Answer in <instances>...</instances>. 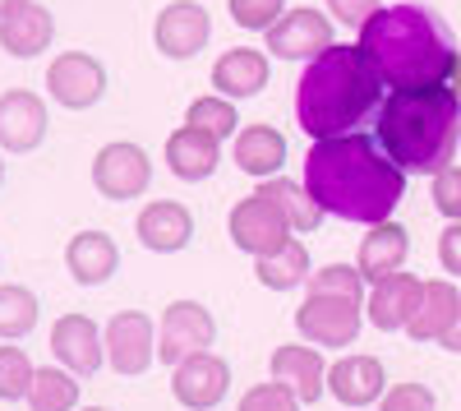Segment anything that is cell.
Here are the masks:
<instances>
[{
  "instance_id": "cell-35",
  "label": "cell",
  "mask_w": 461,
  "mask_h": 411,
  "mask_svg": "<svg viewBox=\"0 0 461 411\" xmlns=\"http://www.w3.org/2000/svg\"><path fill=\"white\" fill-rule=\"evenodd\" d=\"M226 10H230V19H236L240 28L267 32V28L286 14V0H226Z\"/></svg>"
},
{
  "instance_id": "cell-11",
  "label": "cell",
  "mask_w": 461,
  "mask_h": 411,
  "mask_svg": "<svg viewBox=\"0 0 461 411\" xmlns=\"http://www.w3.org/2000/svg\"><path fill=\"white\" fill-rule=\"evenodd\" d=\"M208 37H212V14L199 0H171L152 23V47L167 60H194L208 47Z\"/></svg>"
},
{
  "instance_id": "cell-38",
  "label": "cell",
  "mask_w": 461,
  "mask_h": 411,
  "mask_svg": "<svg viewBox=\"0 0 461 411\" xmlns=\"http://www.w3.org/2000/svg\"><path fill=\"white\" fill-rule=\"evenodd\" d=\"M378 10H383V0H328V14L337 23H351V28H365Z\"/></svg>"
},
{
  "instance_id": "cell-27",
  "label": "cell",
  "mask_w": 461,
  "mask_h": 411,
  "mask_svg": "<svg viewBox=\"0 0 461 411\" xmlns=\"http://www.w3.org/2000/svg\"><path fill=\"white\" fill-rule=\"evenodd\" d=\"M267 204H273L282 217H286V227L295 236H310L323 227V208L310 199V190H304V180H286V176H273V180H258V190Z\"/></svg>"
},
{
  "instance_id": "cell-24",
  "label": "cell",
  "mask_w": 461,
  "mask_h": 411,
  "mask_svg": "<svg viewBox=\"0 0 461 411\" xmlns=\"http://www.w3.org/2000/svg\"><path fill=\"white\" fill-rule=\"evenodd\" d=\"M456 315H461L456 282H425V287H420V301H415V315L406 324V338H415V342H443V333L452 328Z\"/></svg>"
},
{
  "instance_id": "cell-44",
  "label": "cell",
  "mask_w": 461,
  "mask_h": 411,
  "mask_svg": "<svg viewBox=\"0 0 461 411\" xmlns=\"http://www.w3.org/2000/svg\"><path fill=\"white\" fill-rule=\"evenodd\" d=\"M79 411H111V406H79Z\"/></svg>"
},
{
  "instance_id": "cell-3",
  "label": "cell",
  "mask_w": 461,
  "mask_h": 411,
  "mask_svg": "<svg viewBox=\"0 0 461 411\" xmlns=\"http://www.w3.org/2000/svg\"><path fill=\"white\" fill-rule=\"evenodd\" d=\"M378 102H383V79L374 60L351 42H337L319 60L304 65L295 84V121L310 139H332L351 134L369 111H378Z\"/></svg>"
},
{
  "instance_id": "cell-19",
  "label": "cell",
  "mask_w": 461,
  "mask_h": 411,
  "mask_svg": "<svg viewBox=\"0 0 461 411\" xmlns=\"http://www.w3.org/2000/svg\"><path fill=\"white\" fill-rule=\"evenodd\" d=\"M328 393L341 402V406H374L383 393H388V375H383V361L378 356H341L332 370H328Z\"/></svg>"
},
{
  "instance_id": "cell-30",
  "label": "cell",
  "mask_w": 461,
  "mask_h": 411,
  "mask_svg": "<svg viewBox=\"0 0 461 411\" xmlns=\"http://www.w3.org/2000/svg\"><path fill=\"white\" fill-rule=\"evenodd\" d=\"M185 125L199 130V134H212L221 143V139H230L240 130V111H236L230 97H194L185 106Z\"/></svg>"
},
{
  "instance_id": "cell-12",
  "label": "cell",
  "mask_w": 461,
  "mask_h": 411,
  "mask_svg": "<svg viewBox=\"0 0 461 411\" xmlns=\"http://www.w3.org/2000/svg\"><path fill=\"white\" fill-rule=\"evenodd\" d=\"M226 232H230V241H236V250H245V254H254V259L277 254V250L295 236V232L286 227V217L267 204L263 195H249V199H240L236 208H230Z\"/></svg>"
},
{
  "instance_id": "cell-40",
  "label": "cell",
  "mask_w": 461,
  "mask_h": 411,
  "mask_svg": "<svg viewBox=\"0 0 461 411\" xmlns=\"http://www.w3.org/2000/svg\"><path fill=\"white\" fill-rule=\"evenodd\" d=\"M438 347H443L447 356H461V315L452 319V328L443 333V342H438Z\"/></svg>"
},
{
  "instance_id": "cell-4",
  "label": "cell",
  "mask_w": 461,
  "mask_h": 411,
  "mask_svg": "<svg viewBox=\"0 0 461 411\" xmlns=\"http://www.w3.org/2000/svg\"><path fill=\"white\" fill-rule=\"evenodd\" d=\"M378 79L388 88H429L443 84L447 69H452V37L443 28V19L425 5H383L365 28H360V42H356Z\"/></svg>"
},
{
  "instance_id": "cell-39",
  "label": "cell",
  "mask_w": 461,
  "mask_h": 411,
  "mask_svg": "<svg viewBox=\"0 0 461 411\" xmlns=\"http://www.w3.org/2000/svg\"><path fill=\"white\" fill-rule=\"evenodd\" d=\"M438 264L447 278H461V222H447L438 236Z\"/></svg>"
},
{
  "instance_id": "cell-1",
  "label": "cell",
  "mask_w": 461,
  "mask_h": 411,
  "mask_svg": "<svg viewBox=\"0 0 461 411\" xmlns=\"http://www.w3.org/2000/svg\"><path fill=\"white\" fill-rule=\"evenodd\" d=\"M304 190L323 217L378 227L393 222V208L406 195V171L383 153L374 134H332L314 139L304 153Z\"/></svg>"
},
{
  "instance_id": "cell-22",
  "label": "cell",
  "mask_w": 461,
  "mask_h": 411,
  "mask_svg": "<svg viewBox=\"0 0 461 411\" xmlns=\"http://www.w3.org/2000/svg\"><path fill=\"white\" fill-rule=\"evenodd\" d=\"M406 254H411V236H406L402 222H378V227H369L365 241H360L356 269H360V278L374 287V282H383V278L402 273V269H406Z\"/></svg>"
},
{
  "instance_id": "cell-28",
  "label": "cell",
  "mask_w": 461,
  "mask_h": 411,
  "mask_svg": "<svg viewBox=\"0 0 461 411\" xmlns=\"http://www.w3.org/2000/svg\"><path fill=\"white\" fill-rule=\"evenodd\" d=\"M254 278H258L267 291H291V287H300V282H310V250H304V241L291 236L277 254L254 259Z\"/></svg>"
},
{
  "instance_id": "cell-33",
  "label": "cell",
  "mask_w": 461,
  "mask_h": 411,
  "mask_svg": "<svg viewBox=\"0 0 461 411\" xmlns=\"http://www.w3.org/2000/svg\"><path fill=\"white\" fill-rule=\"evenodd\" d=\"M304 287H310V296H346V301L365 306V278L351 264H323Z\"/></svg>"
},
{
  "instance_id": "cell-9",
  "label": "cell",
  "mask_w": 461,
  "mask_h": 411,
  "mask_svg": "<svg viewBox=\"0 0 461 411\" xmlns=\"http://www.w3.org/2000/svg\"><path fill=\"white\" fill-rule=\"evenodd\" d=\"M93 185H97V195L111 199V204L139 199L148 185H152V158L143 153L139 143L115 139V143L97 148V158H93Z\"/></svg>"
},
{
  "instance_id": "cell-21",
  "label": "cell",
  "mask_w": 461,
  "mask_h": 411,
  "mask_svg": "<svg viewBox=\"0 0 461 411\" xmlns=\"http://www.w3.org/2000/svg\"><path fill=\"white\" fill-rule=\"evenodd\" d=\"M65 269L69 278L79 282V287H102L115 278V269H121V245H115L106 232H74L69 245H65Z\"/></svg>"
},
{
  "instance_id": "cell-14",
  "label": "cell",
  "mask_w": 461,
  "mask_h": 411,
  "mask_svg": "<svg viewBox=\"0 0 461 411\" xmlns=\"http://www.w3.org/2000/svg\"><path fill=\"white\" fill-rule=\"evenodd\" d=\"M47 139V102L32 88L0 93V153H37Z\"/></svg>"
},
{
  "instance_id": "cell-17",
  "label": "cell",
  "mask_w": 461,
  "mask_h": 411,
  "mask_svg": "<svg viewBox=\"0 0 461 411\" xmlns=\"http://www.w3.org/2000/svg\"><path fill=\"white\" fill-rule=\"evenodd\" d=\"M267 370H273V379H282L304 406H314L323 393H328V365L319 356V347L310 342H286L267 356Z\"/></svg>"
},
{
  "instance_id": "cell-36",
  "label": "cell",
  "mask_w": 461,
  "mask_h": 411,
  "mask_svg": "<svg viewBox=\"0 0 461 411\" xmlns=\"http://www.w3.org/2000/svg\"><path fill=\"white\" fill-rule=\"evenodd\" d=\"M378 411H438V397H434L429 384L406 379V384H393L388 393L378 397Z\"/></svg>"
},
{
  "instance_id": "cell-26",
  "label": "cell",
  "mask_w": 461,
  "mask_h": 411,
  "mask_svg": "<svg viewBox=\"0 0 461 411\" xmlns=\"http://www.w3.org/2000/svg\"><path fill=\"white\" fill-rule=\"evenodd\" d=\"M51 37H56V23L37 0H28V5H19V10H10L5 19H0V47H5L10 56H19V60L42 56L51 47Z\"/></svg>"
},
{
  "instance_id": "cell-32",
  "label": "cell",
  "mask_w": 461,
  "mask_h": 411,
  "mask_svg": "<svg viewBox=\"0 0 461 411\" xmlns=\"http://www.w3.org/2000/svg\"><path fill=\"white\" fill-rule=\"evenodd\" d=\"M37 365L19 342H0V402H19L32 393Z\"/></svg>"
},
{
  "instance_id": "cell-25",
  "label": "cell",
  "mask_w": 461,
  "mask_h": 411,
  "mask_svg": "<svg viewBox=\"0 0 461 411\" xmlns=\"http://www.w3.org/2000/svg\"><path fill=\"white\" fill-rule=\"evenodd\" d=\"M236 167H240L245 176H254V180L282 176V167H286V134H282L277 125H267V121L245 125V130L236 134Z\"/></svg>"
},
{
  "instance_id": "cell-7",
  "label": "cell",
  "mask_w": 461,
  "mask_h": 411,
  "mask_svg": "<svg viewBox=\"0 0 461 411\" xmlns=\"http://www.w3.org/2000/svg\"><path fill=\"white\" fill-rule=\"evenodd\" d=\"M102 342H106V365L115 375L139 379L152 370V361H158V324L143 310H121V315H111Z\"/></svg>"
},
{
  "instance_id": "cell-13",
  "label": "cell",
  "mask_w": 461,
  "mask_h": 411,
  "mask_svg": "<svg viewBox=\"0 0 461 411\" xmlns=\"http://www.w3.org/2000/svg\"><path fill=\"white\" fill-rule=\"evenodd\" d=\"M171 393L185 411H212L226 402L230 393V365L212 352H199V356H185L171 375Z\"/></svg>"
},
{
  "instance_id": "cell-37",
  "label": "cell",
  "mask_w": 461,
  "mask_h": 411,
  "mask_svg": "<svg viewBox=\"0 0 461 411\" xmlns=\"http://www.w3.org/2000/svg\"><path fill=\"white\" fill-rule=\"evenodd\" d=\"M429 195H434V208L447 222H461V167H443L429 185Z\"/></svg>"
},
{
  "instance_id": "cell-42",
  "label": "cell",
  "mask_w": 461,
  "mask_h": 411,
  "mask_svg": "<svg viewBox=\"0 0 461 411\" xmlns=\"http://www.w3.org/2000/svg\"><path fill=\"white\" fill-rule=\"evenodd\" d=\"M19 5H28V0H0V19H5L10 10H19Z\"/></svg>"
},
{
  "instance_id": "cell-15",
  "label": "cell",
  "mask_w": 461,
  "mask_h": 411,
  "mask_svg": "<svg viewBox=\"0 0 461 411\" xmlns=\"http://www.w3.org/2000/svg\"><path fill=\"white\" fill-rule=\"evenodd\" d=\"M51 352H56V365H65L69 375H97L106 365V342L88 315L69 310L65 319H56L51 328Z\"/></svg>"
},
{
  "instance_id": "cell-16",
  "label": "cell",
  "mask_w": 461,
  "mask_h": 411,
  "mask_svg": "<svg viewBox=\"0 0 461 411\" xmlns=\"http://www.w3.org/2000/svg\"><path fill=\"white\" fill-rule=\"evenodd\" d=\"M134 232H139V245L152 254H180L194 241V213L180 199H152L148 208H139Z\"/></svg>"
},
{
  "instance_id": "cell-5",
  "label": "cell",
  "mask_w": 461,
  "mask_h": 411,
  "mask_svg": "<svg viewBox=\"0 0 461 411\" xmlns=\"http://www.w3.org/2000/svg\"><path fill=\"white\" fill-rule=\"evenodd\" d=\"M365 306L360 301H346V296H310L304 291V301L295 310V328L300 338L310 347H351L365 328Z\"/></svg>"
},
{
  "instance_id": "cell-31",
  "label": "cell",
  "mask_w": 461,
  "mask_h": 411,
  "mask_svg": "<svg viewBox=\"0 0 461 411\" xmlns=\"http://www.w3.org/2000/svg\"><path fill=\"white\" fill-rule=\"evenodd\" d=\"M37 328V296L28 287H0V342H19Z\"/></svg>"
},
{
  "instance_id": "cell-10",
  "label": "cell",
  "mask_w": 461,
  "mask_h": 411,
  "mask_svg": "<svg viewBox=\"0 0 461 411\" xmlns=\"http://www.w3.org/2000/svg\"><path fill=\"white\" fill-rule=\"evenodd\" d=\"M47 93L65 111H88L106 97V65L93 51H60L47 65Z\"/></svg>"
},
{
  "instance_id": "cell-34",
  "label": "cell",
  "mask_w": 461,
  "mask_h": 411,
  "mask_svg": "<svg viewBox=\"0 0 461 411\" xmlns=\"http://www.w3.org/2000/svg\"><path fill=\"white\" fill-rule=\"evenodd\" d=\"M304 402L282 384V379H267V384H254L240 393V406L236 411H300Z\"/></svg>"
},
{
  "instance_id": "cell-29",
  "label": "cell",
  "mask_w": 461,
  "mask_h": 411,
  "mask_svg": "<svg viewBox=\"0 0 461 411\" xmlns=\"http://www.w3.org/2000/svg\"><path fill=\"white\" fill-rule=\"evenodd\" d=\"M23 402H28V411H79V375H69L65 365L37 370L32 393Z\"/></svg>"
},
{
  "instance_id": "cell-6",
  "label": "cell",
  "mask_w": 461,
  "mask_h": 411,
  "mask_svg": "<svg viewBox=\"0 0 461 411\" xmlns=\"http://www.w3.org/2000/svg\"><path fill=\"white\" fill-rule=\"evenodd\" d=\"M217 342V319L203 301H171L158 319V361L180 365L185 356L212 352Z\"/></svg>"
},
{
  "instance_id": "cell-41",
  "label": "cell",
  "mask_w": 461,
  "mask_h": 411,
  "mask_svg": "<svg viewBox=\"0 0 461 411\" xmlns=\"http://www.w3.org/2000/svg\"><path fill=\"white\" fill-rule=\"evenodd\" d=\"M443 88L456 97V106H461V51L452 56V69H447V79H443Z\"/></svg>"
},
{
  "instance_id": "cell-2",
  "label": "cell",
  "mask_w": 461,
  "mask_h": 411,
  "mask_svg": "<svg viewBox=\"0 0 461 411\" xmlns=\"http://www.w3.org/2000/svg\"><path fill=\"white\" fill-rule=\"evenodd\" d=\"M374 139L406 176H438L461 148V106L443 84L393 88L378 102Z\"/></svg>"
},
{
  "instance_id": "cell-43",
  "label": "cell",
  "mask_w": 461,
  "mask_h": 411,
  "mask_svg": "<svg viewBox=\"0 0 461 411\" xmlns=\"http://www.w3.org/2000/svg\"><path fill=\"white\" fill-rule=\"evenodd\" d=\"M0 185H5V158H0Z\"/></svg>"
},
{
  "instance_id": "cell-8",
  "label": "cell",
  "mask_w": 461,
  "mask_h": 411,
  "mask_svg": "<svg viewBox=\"0 0 461 411\" xmlns=\"http://www.w3.org/2000/svg\"><path fill=\"white\" fill-rule=\"evenodd\" d=\"M263 42H267V56H277V60H319L328 47H337V32H332V19L319 14L314 5H295L286 10L273 28L263 32Z\"/></svg>"
},
{
  "instance_id": "cell-18",
  "label": "cell",
  "mask_w": 461,
  "mask_h": 411,
  "mask_svg": "<svg viewBox=\"0 0 461 411\" xmlns=\"http://www.w3.org/2000/svg\"><path fill=\"white\" fill-rule=\"evenodd\" d=\"M420 287H425V278H415L406 269L393 273V278H383V282H374L369 301H365V319L378 333H406V324L415 315V301H420Z\"/></svg>"
},
{
  "instance_id": "cell-23",
  "label": "cell",
  "mask_w": 461,
  "mask_h": 411,
  "mask_svg": "<svg viewBox=\"0 0 461 411\" xmlns=\"http://www.w3.org/2000/svg\"><path fill=\"white\" fill-rule=\"evenodd\" d=\"M167 167L185 185H203L221 167V143L212 134H199V130L180 125L176 134H167Z\"/></svg>"
},
{
  "instance_id": "cell-20",
  "label": "cell",
  "mask_w": 461,
  "mask_h": 411,
  "mask_svg": "<svg viewBox=\"0 0 461 411\" xmlns=\"http://www.w3.org/2000/svg\"><path fill=\"white\" fill-rule=\"evenodd\" d=\"M267 79H273V60H267V51H258V47H230L212 65V88H217V97H230V102L258 97L267 88Z\"/></svg>"
}]
</instances>
